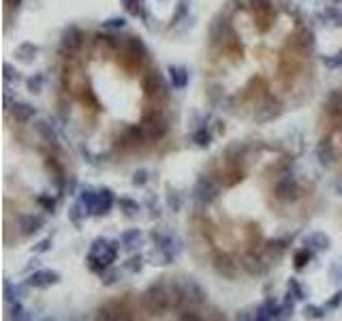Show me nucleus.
I'll return each instance as SVG.
<instances>
[{"label": "nucleus", "instance_id": "obj_1", "mask_svg": "<svg viewBox=\"0 0 342 321\" xmlns=\"http://www.w3.org/2000/svg\"><path fill=\"white\" fill-rule=\"evenodd\" d=\"M62 79H65V88L67 92H71L79 103H84L86 107H90L92 111L99 109V101L92 95V88L88 86V77L84 73V69L79 67V62L75 60V56L71 54L69 62L62 69Z\"/></svg>", "mask_w": 342, "mask_h": 321}, {"label": "nucleus", "instance_id": "obj_2", "mask_svg": "<svg viewBox=\"0 0 342 321\" xmlns=\"http://www.w3.org/2000/svg\"><path fill=\"white\" fill-rule=\"evenodd\" d=\"M116 60L129 75H135L137 71H141V65H143V60H146V49H143L141 41L129 37L124 47L116 51Z\"/></svg>", "mask_w": 342, "mask_h": 321}, {"label": "nucleus", "instance_id": "obj_3", "mask_svg": "<svg viewBox=\"0 0 342 321\" xmlns=\"http://www.w3.org/2000/svg\"><path fill=\"white\" fill-rule=\"evenodd\" d=\"M304 58H306V51H302L299 47L287 43V47L283 49L281 54V65H278V75L285 84H289L299 71H302V65H304Z\"/></svg>", "mask_w": 342, "mask_h": 321}, {"label": "nucleus", "instance_id": "obj_4", "mask_svg": "<svg viewBox=\"0 0 342 321\" xmlns=\"http://www.w3.org/2000/svg\"><path fill=\"white\" fill-rule=\"evenodd\" d=\"M248 3H251V9H253L257 30L259 33H267L274 24V17H276L272 0H248Z\"/></svg>", "mask_w": 342, "mask_h": 321}, {"label": "nucleus", "instance_id": "obj_5", "mask_svg": "<svg viewBox=\"0 0 342 321\" xmlns=\"http://www.w3.org/2000/svg\"><path fill=\"white\" fill-rule=\"evenodd\" d=\"M216 180H219L223 186H235L237 182L244 180V169L237 163H227L225 167H221L216 171Z\"/></svg>", "mask_w": 342, "mask_h": 321}, {"label": "nucleus", "instance_id": "obj_6", "mask_svg": "<svg viewBox=\"0 0 342 321\" xmlns=\"http://www.w3.org/2000/svg\"><path fill=\"white\" fill-rule=\"evenodd\" d=\"M113 259H116V248H113L109 242H97L92 246L90 259L88 261H99V270L101 268H107Z\"/></svg>", "mask_w": 342, "mask_h": 321}, {"label": "nucleus", "instance_id": "obj_7", "mask_svg": "<svg viewBox=\"0 0 342 321\" xmlns=\"http://www.w3.org/2000/svg\"><path fill=\"white\" fill-rule=\"evenodd\" d=\"M293 193H295V182L291 178H285L276 184V197H281V199H291L293 197Z\"/></svg>", "mask_w": 342, "mask_h": 321}, {"label": "nucleus", "instance_id": "obj_8", "mask_svg": "<svg viewBox=\"0 0 342 321\" xmlns=\"http://www.w3.org/2000/svg\"><path fill=\"white\" fill-rule=\"evenodd\" d=\"M216 270L225 276H233L235 274V261H231L227 255H216Z\"/></svg>", "mask_w": 342, "mask_h": 321}, {"label": "nucleus", "instance_id": "obj_9", "mask_svg": "<svg viewBox=\"0 0 342 321\" xmlns=\"http://www.w3.org/2000/svg\"><path fill=\"white\" fill-rule=\"evenodd\" d=\"M65 47H69V54H75V51L81 47V33L75 28H71L67 37H65Z\"/></svg>", "mask_w": 342, "mask_h": 321}, {"label": "nucleus", "instance_id": "obj_10", "mask_svg": "<svg viewBox=\"0 0 342 321\" xmlns=\"http://www.w3.org/2000/svg\"><path fill=\"white\" fill-rule=\"evenodd\" d=\"M58 281V274H51V272H39V274H35L33 276V285H37V287H45V285H49V283H56Z\"/></svg>", "mask_w": 342, "mask_h": 321}, {"label": "nucleus", "instance_id": "obj_11", "mask_svg": "<svg viewBox=\"0 0 342 321\" xmlns=\"http://www.w3.org/2000/svg\"><path fill=\"white\" fill-rule=\"evenodd\" d=\"M35 113V109L30 107V105H15V118H19L22 122H26L30 116Z\"/></svg>", "mask_w": 342, "mask_h": 321}, {"label": "nucleus", "instance_id": "obj_12", "mask_svg": "<svg viewBox=\"0 0 342 321\" xmlns=\"http://www.w3.org/2000/svg\"><path fill=\"white\" fill-rule=\"evenodd\" d=\"M171 77H173V86H184L186 79H189V75L184 73V69H171Z\"/></svg>", "mask_w": 342, "mask_h": 321}, {"label": "nucleus", "instance_id": "obj_13", "mask_svg": "<svg viewBox=\"0 0 342 321\" xmlns=\"http://www.w3.org/2000/svg\"><path fill=\"white\" fill-rule=\"evenodd\" d=\"M124 7H127V11L131 15H137L139 11V0H124Z\"/></svg>", "mask_w": 342, "mask_h": 321}, {"label": "nucleus", "instance_id": "obj_14", "mask_svg": "<svg viewBox=\"0 0 342 321\" xmlns=\"http://www.w3.org/2000/svg\"><path fill=\"white\" fill-rule=\"evenodd\" d=\"M308 259H310V253H308V251H299V253L295 255V266L302 268V266H306Z\"/></svg>", "mask_w": 342, "mask_h": 321}, {"label": "nucleus", "instance_id": "obj_15", "mask_svg": "<svg viewBox=\"0 0 342 321\" xmlns=\"http://www.w3.org/2000/svg\"><path fill=\"white\" fill-rule=\"evenodd\" d=\"M195 139H197V143H199V146H208V143H210V135H208V133H205L203 129L197 133Z\"/></svg>", "mask_w": 342, "mask_h": 321}, {"label": "nucleus", "instance_id": "obj_16", "mask_svg": "<svg viewBox=\"0 0 342 321\" xmlns=\"http://www.w3.org/2000/svg\"><path fill=\"white\" fill-rule=\"evenodd\" d=\"M39 201H41V203H45V206H47V208H49V210H51V208H54V201H49V199H45V197H41Z\"/></svg>", "mask_w": 342, "mask_h": 321}]
</instances>
